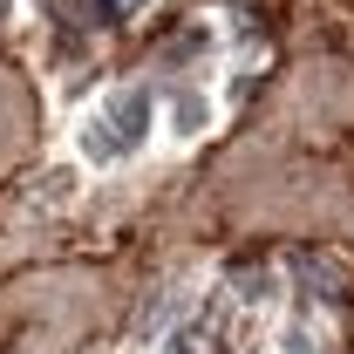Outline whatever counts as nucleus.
<instances>
[{"mask_svg":"<svg viewBox=\"0 0 354 354\" xmlns=\"http://www.w3.org/2000/svg\"><path fill=\"white\" fill-rule=\"evenodd\" d=\"M320 7H354V0H320Z\"/></svg>","mask_w":354,"mask_h":354,"instance_id":"obj_3","label":"nucleus"},{"mask_svg":"<svg viewBox=\"0 0 354 354\" xmlns=\"http://www.w3.org/2000/svg\"><path fill=\"white\" fill-rule=\"evenodd\" d=\"M35 150H41V95L21 75V62L0 55V177L35 164Z\"/></svg>","mask_w":354,"mask_h":354,"instance_id":"obj_1","label":"nucleus"},{"mask_svg":"<svg viewBox=\"0 0 354 354\" xmlns=\"http://www.w3.org/2000/svg\"><path fill=\"white\" fill-rule=\"evenodd\" d=\"M171 0H62V21L88 41H136Z\"/></svg>","mask_w":354,"mask_h":354,"instance_id":"obj_2","label":"nucleus"}]
</instances>
